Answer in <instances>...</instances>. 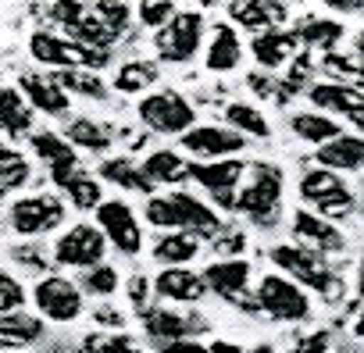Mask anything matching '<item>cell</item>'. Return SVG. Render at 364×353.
Here are the masks:
<instances>
[{
	"instance_id": "obj_28",
	"label": "cell",
	"mask_w": 364,
	"mask_h": 353,
	"mask_svg": "<svg viewBox=\"0 0 364 353\" xmlns=\"http://www.w3.org/2000/svg\"><path fill=\"white\" fill-rule=\"evenodd\" d=\"M275 11H279V8L272 4V0H236V4L229 8L232 22L243 26L247 33H264V29H272Z\"/></svg>"
},
{
	"instance_id": "obj_30",
	"label": "cell",
	"mask_w": 364,
	"mask_h": 353,
	"mask_svg": "<svg viewBox=\"0 0 364 353\" xmlns=\"http://www.w3.org/2000/svg\"><path fill=\"white\" fill-rule=\"evenodd\" d=\"M190 168L193 164H186L178 153H171V150H157V153H150L146 157V164H143V171L154 179V186L157 183H182V179H190Z\"/></svg>"
},
{
	"instance_id": "obj_50",
	"label": "cell",
	"mask_w": 364,
	"mask_h": 353,
	"mask_svg": "<svg viewBox=\"0 0 364 353\" xmlns=\"http://www.w3.org/2000/svg\"><path fill=\"white\" fill-rule=\"evenodd\" d=\"M211 349H215V353H236V346H232V342H215Z\"/></svg>"
},
{
	"instance_id": "obj_41",
	"label": "cell",
	"mask_w": 364,
	"mask_h": 353,
	"mask_svg": "<svg viewBox=\"0 0 364 353\" xmlns=\"http://www.w3.org/2000/svg\"><path fill=\"white\" fill-rule=\"evenodd\" d=\"M171 15H175L171 0H139V22L150 29H161L164 22H171Z\"/></svg>"
},
{
	"instance_id": "obj_7",
	"label": "cell",
	"mask_w": 364,
	"mask_h": 353,
	"mask_svg": "<svg viewBox=\"0 0 364 353\" xmlns=\"http://www.w3.org/2000/svg\"><path fill=\"white\" fill-rule=\"evenodd\" d=\"M200 40H204V18L197 11L171 15V22H164L157 29V50H161L164 61H175V65L190 61L197 54Z\"/></svg>"
},
{
	"instance_id": "obj_8",
	"label": "cell",
	"mask_w": 364,
	"mask_h": 353,
	"mask_svg": "<svg viewBox=\"0 0 364 353\" xmlns=\"http://www.w3.org/2000/svg\"><path fill=\"white\" fill-rule=\"evenodd\" d=\"M139 118H143L154 132L175 136V132H186V129L197 121V111L182 100L178 93L164 89V93H150V97L139 104Z\"/></svg>"
},
{
	"instance_id": "obj_13",
	"label": "cell",
	"mask_w": 364,
	"mask_h": 353,
	"mask_svg": "<svg viewBox=\"0 0 364 353\" xmlns=\"http://www.w3.org/2000/svg\"><path fill=\"white\" fill-rule=\"evenodd\" d=\"M97 225L104 229V236L111 239V246H118L122 254H139L143 246V229L136 222V214L122 204V200H111V204H100L97 207Z\"/></svg>"
},
{
	"instance_id": "obj_38",
	"label": "cell",
	"mask_w": 364,
	"mask_h": 353,
	"mask_svg": "<svg viewBox=\"0 0 364 353\" xmlns=\"http://www.w3.org/2000/svg\"><path fill=\"white\" fill-rule=\"evenodd\" d=\"M65 136H68L75 146H82V150H104V146L111 143V136H107L100 125H93L90 118H75Z\"/></svg>"
},
{
	"instance_id": "obj_32",
	"label": "cell",
	"mask_w": 364,
	"mask_h": 353,
	"mask_svg": "<svg viewBox=\"0 0 364 353\" xmlns=\"http://www.w3.org/2000/svg\"><path fill=\"white\" fill-rule=\"evenodd\" d=\"M296 36H300V43H307V47L332 50V47L343 40V26H339V22H328V18H307V22L296 26Z\"/></svg>"
},
{
	"instance_id": "obj_34",
	"label": "cell",
	"mask_w": 364,
	"mask_h": 353,
	"mask_svg": "<svg viewBox=\"0 0 364 353\" xmlns=\"http://www.w3.org/2000/svg\"><path fill=\"white\" fill-rule=\"evenodd\" d=\"M150 82H157V68H154L150 61H129V65H122L118 75H114V89H118V93H139V89H146Z\"/></svg>"
},
{
	"instance_id": "obj_48",
	"label": "cell",
	"mask_w": 364,
	"mask_h": 353,
	"mask_svg": "<svg viewBox=\"0 0 364 353\" xmlns=\"http://www.w3.org/2000/svg\"><path fill=\"white\" fill-rule=\"evenodd\" d=\"M353 335H357V339H364V310H360V314H357V321H353Z\"/></svg>"
},
{
	"instance_id": "obj_44",
	"label": "cell",
	"mask_w": 364,
	"mask_h": 353,
	"mask_svg": "<svg viewBox=\"0 0 364 353\" xmlns=\"http://www.w3.org/2000/svg\"><path fill=\"white\" fill-rule=\"evenodd\" d=\"M86 349H136L132 342H129V335H90L86 339Z\"/></svg>"
},
{
	"instance_id": "obj_52",
	"label": "cell",
	"mask_w": 364,
	"mask_h": 353,
	"mask_svg": "<svg viewBox=\"0 0 364 353\" xmlns=\"http://www.w3.org/2000/svg\"><path fill=\"white\" fill-rule=\"evenodd\" d=\"M4 190H8V186H4V183H0V197H4Z\"/></svg>"
},
{
	"instance_id": "obj_18",
	"label": "cell",
	"mask_w": 364,
	"mask_h": 353,
	"mask_svg": "<svg viewBox=\"0 0 364 353\" xmlns=\"http://www.w3.org/2000/svg\"><path fill=\"white\" fill-rule=\"evenodd\" d=\"M204 278H208V286H211L218 296H225V300H232V303H243L247 310L257 307V303H247V300H243V293H247V286H250V261H218V264H211V268L204 271Z\"/></svg>"
},
{
	"instance_id": "obj_10",
	"label": "cell",
	"mask_w": 364,
	"mask_h": 353,
	"mask_svg": "<svg viewBox=\"0 0 364 353\" xmlns=\"http://www.w3.org/2000/svg\"><path fill=\"white\" fill-rule=\"evenodd\" d=\"M54 261L68 268H93L104 261V229L97 225H75L54 243Z\"/></svg>"
},
{
	"instance_id": "obj_11",
	"label": "cell",
	"mask_w": 364,
	"mask_h": 353,
	"mask_svg": "<svg viewBox=\"0 0 364 353\" xmlns=\"http://www.w3.org/2000/svg\"><path fill=\"white\" fill-rule=\"evenodd\" d=\"M311 104L364 129V89H357L353 82H343V79L318 82V86H311Z\"/></svg>"
},
{
	"instance_id": "obj_27",
	"label": "cell",
	"mask_w": 364,
	"mask_h": 353,
	"mask_svg": "<svg viewBox=\"0 0 364 353\" xmlns=\"http://www.w3.org/2000/svg\"><path fill=\"white\" fill-rule=\"evenodd\" d=\"M243 58V47H240V36L232 26H218L215 40H211V50H208V68L211 72H232Z\"/></svg>"
},
{
	"instance_id": "obj_20",
	"label": "cell",
	"mask_w": 364,
	"mask_h": 353,
	"mask_svg": "<svg viewBox=\"0 0 364 353\" xmlns=\"http://www.w3.org/2000/svg\"><path fill=\"white\" fill-rule=\"evenodd\" d=\"M314 157H318V164L336 168V171H364V139L339 132V136L325 139Z\"/></svg>"
},
{
	"instance_id": "obj_21",
	"label": "cell",
	"mask_w": 364,
	"mask_h": 353,
	"mask_svg": "<svg viewBox=\"0 0 364 353\" xmlns=\"http://www.w3.org/2000/svg\"><path fill=\"white\" fill-rule=\"evenodd\" d=\"M22 93L29 97V104L43 114H65L68 111V89L58 82V75H22Z\"/></svg>"
},
{
	"instance_id": "obj_14",
	"label": "cell",
	"mask_w": 364,
	"mask_h": 353,
	"mask_svg": "<svg viewBox=\"0 0 364 353\" xmlns=\"http://www.w3.org/2000/svg\"><path fill=\"white\" fill-rule=\"evenodd\" d=\"M33 296H36V307H40L50 321H72V317H79V310H82V293H79L68 278H61V275L43 278Z\"/></svg>"
},
{
	"instance_id": "obj_24",
	"label": "cell",
	"mask_w": 364,
	"mask_h": 353,
	"mask_svg": "<svg viewBox=\"0 0 364 353\" xmlns=\"http://www.w3.org/2000/svg\"><path fill=\"white\" fill-rule=\"evenodd\" d=\"M289 129H293L296 139H304V143H311V146H321L325 139L339 136V121H336L332 114H321V107H318V111H300V114H293V118H289Z\"/></svg>"
},
{
	"instance_id": "obj_22",
	"label": "cell",
	"mask_w": 364,
	"mask_h": 353,
	"mask_svg": "<svg viewBox=\"0 0 364 353\" xmlns=\"http://www.w3.org/2000/svg\"><path fill=\"white\" fill-rule=\"evenodd\" d=\"M43 339V321L33 314H15V310H0V349H22Z\"/></svg>"
},
{
	"instance_id": "obj_51",
	"label": "cell",
	"mask_w": 364,
	"mask_h": 353,
	"mask_svg": "<svg viewBox=\"0 0 364 353\" xmlns=\"http://www.w3.org/2000/svg\"><path fill=\"white\" fill-rule=\"evenodd\" d=\"M357 54H360V58H364V33H360V36H357Z\"/></svg>"
},
{
	"instance_id": "obj_17",
	"label": "cell",
	"mask_w": 364,
	"mask_h": 353,
	"mask_svg": "<svg viewBox=\"0 0 364 353\" xmlns=\"http://www.w3.org/2000/svg\"><path fill=\"white\" fill-rule=\"evenodd\" d=\"M75 143L72 139H61L54 132H36L33 136V150L50 164V179L65 190V183L72 179V175H79V161H75Z\"/></svg>"
},
{
	"instance_id": "obj_19",
	"label": "cell",
	"mask_w": 364,
	"mask_h": 353,
	"mask_svg": "<svg viewBox=\"0 0 364 353\" xmlns=\"http://www.w3.org/2000/svg\"><path fill=\"white\" fill-rule=\"evenodd\" d=\"M154 289H157L161 296H168V300H178V303H197L211 286H208L204 275H193V271H186L182 264H168V268L157 275Z\"/></svg>"
},
{
	"instance_id": "obj_31",
	"label": "cell",
	"mask_w": 364,
	"mask_h": 353,
	"mask_svg": "<svg viewBox=\"0 0 364 353\" xmlns=\"http://www.w3.org/2000/svg\"><path fill=\"white\" fill-rule=\"evenodd\" d=\"M0 125H4L11 136L29 132V125H33V111L26 107L22 93H15V89H0Z\"/></svg>"
},
{
	"instance_id": "obj_16",
	"label": "cell",
	"mask_w": 364,
	"mask_h": 353,
	"mask_svg": "<svg viewBox=\"0 0 364 353\" xmlns=\"http://www.w3.org/2000/svg\"><path fill=\"white\" fill-rule=\"evenodd\" d=\"M293 236H296V243H304V246H311L325 257L343 250V232L332 225V218H325L318 211H307V207H300L293 214Z\"/></svg>"
},
{
	"instance_id": "obj_29",
	"label": "cell",
	"mask_w": 364,
	"mask_h": 353,
	"mask_svg": "<svg viewBox=\"0 0 364 353\" xmlns=\"http://www.w3.org/2000/svg\"><path fill=\"white\" fill-rule=\"evenodd\" d=\"M154 257H157L161 264H186V261H193V257H197V239H193V232L175 229V232L161 236L157 246H154Z\"/></svg>"
},
{
	"instance_id": "obj_23",
	"label": "cell",
	"mask_w": 364,
	"mask_h": 353,
	"mask_svg": "<svg viewBox=\"0 0 364 353\" xmlns=\"http://www.w3.org/2000/svg\"><path fill=\"white\" fill-rule=\"evenodd\" d=\"M296 43H300V36H296V33L264 29V33H257V36H254V58H257V65H261V68H282V65L293 58Z\"/></svg>"
},
{
	"instance_id": "obj_45",
	"label": "cell",
	"mask_w": 364,
	"mask_h": 353,
	"mask_svg": "<svg viewBox=\"0 0 364 353\" xmlns=\"http://www.w3.org/2000/svg\"><path fill=\"white\" fill-rule=\"evenodd\" d=\"M321 4L336 15H360L364 11V0H321Z\"/></svg>"
},
{
	"instance_id": "obj_15",
	"label": "cell",
	"mask_w": 364,
	"mask_h": 353,
	"mask_svg": "<svg viewBox=\"0 0 364 353\" xmlns=\"http://www.w3.org/2000/svg\"><path fill=\"white\" fill-rule=\"evenodd\" d=\"M243 132L240 129H215V125H190L182 132V146L197 157H232L243 150Z\"/></svg>"
},
{
	"instance_id": "obj_37",
	"label": "cell",
	"mask_w": 364,
	"mask_h": 353,
	"mask_svg": "<svg viewBox=\"0 0 364 353\" xmlns=\"http://www.w3.org/2000/svg\"><path fill=\"white\" fill-rule=\"evenodd\" d=\"M65 193L72 197V204L79 207V211H97L104 200H100V186L90 179V175H72V179L65 183Z\"/></svg>"
},
{
	"instance_id": "obj_46",
	"label": "cell",
	"mask_w": 364,
	"mask_h": 353,
	"mask_svg": "<svg viewBox=\"0 0 364 353\" xmlns=\"http://www.w3.org/2000/svg\"><path fill=\"white\" fill-rule=\"evenodd\" d=\"M168 353H204V346L200 342H193V339H186V335H182V339H168V342H161Z\"/></svg>"
},
{
	"instance_id": "obj_9",
	"label": "cell",
	"mask_w": 364,
	"mask_h": 353,
	"mask_svg": "<svg viewBox=\"0 0 364 353\" xmlns=\"http://www.w3.org/2000/svg\"><path fill=\"white\" fill-rule=\"evenodd\" d=\"M243 168H247V164H240V161H232V157H218L215 164H193V168H190V179H197V183L211 193V200H215L218 207L232 211L236 200H240Z\"/></svg>"
},
{
	"instance_id": "obj_40",
	"label": "cell",
	"mask_w": 364,
	"mask_h": 353,
	"mask_svg": "<svg viewBox=\"0 0 364 353\" xmlns=\"http://www.w3.org/2000/svg\"><path fill=\"white\" fill-rule=\"evenodd\" d=\"M325 72L328 75H339L343 82H357L364 75V58L360 54H353V58L350 54H343V58L339 54H325Z\"/></svg>"
},
{
	"instance_id": "obj_3",
	"label": "cell",
	"mask_w": 364,
	"mask_h": 353,
	"mask_svg": "<svg viewBox=\"0 0 364 353\" xmlns=\"http://www.w3.org/2000/svg\"><path fill=\"white\" fill-rule=\"evenodd\" d=\"M300 200L311 207V211H318V214H325V218H332V222H339V218H346L350 211H353V193H350V186L339 179V171L336 168H307L304 175H300Z\"/></svg>"
},
{
	"instance_id": "obj_36",
	"label": "cell",
	"mask_w": 364,
	"mask_h": 353,
	"mask_svg": "<svg viewBox=\"0 0 364 353\" xmlns=\"http://www.w3.org/2000/svg\"><path fill=\"white\" fill-rule=\"evenodd\" d=\"M0 183L8 190H18L29 183V161L11 146H0Z\"/></svg>"
},
{
	"instance_id": "obj_25",
	"label": "cell",
	"mask_w": 364,
	"mask_h": 353,
	"mask_svg": "<svg viewBox=\"0 0 364 353\" xmlns=\"http://www.w3.org/2000/svg\"><path fill=\"white\" fill-rule=\"evenodd\" d=\"M143 328H146L150 339L168 342V339H182V335L197 332L200 321H197V317H178L175 310H146V314H143Z\"/></svg>"
},
{
	"instance_id": "obj_26",
	"label": "cell",
	"mask_w": 364,
	"mask_h": 353,
	"mask_svg": "<svg viewBox=\"0 0 364 353\" xmlns=\"http://www.w3.org/2000/svg\"><path fill=\"white\" fill-rule=\"evenodd\" d=\"M100 179H107V183H114V186H122V190L146 193V197H150V190H154V179H150V175H146L143 168H136L132 161H125V157L104 161V164H100Z\"/></svg>"
},
{
	"instance_id": "obj_43",
	"label": "cell",
	"mask_w": 364,
	"mask_h": 353,
	"mask_svg": "<svg viewBox=\"0 0 364 353\" xmlns=\"http://www.w3.org/2000/svg\"><path fill=\"white\" fill-rule=\"evenodd\" d=\"M22 300H26V289L11 275L0 271V310H15V307H22Z\"/></svg>"
},
{
	"instance_id": "obj_5",
	"label": "cell",
	"mask_w": 364,
	"mask_h": 353,
	"mask_svg": "<svg viewBox=\"0 0 364 353\" xmlns=\"http://www.w3.org/2000/svg\"><path fill=\"white\" fill-rule=\"evenodd\" d=\"M272 261H275L286 275H293L296 282H304L307 289L325 293V296L336 293V275H332V268L325 264V254H318V250L296 243V246H275V250H272Z\"/></svg>"
},
{
	"instance_id": "obj_12",
	"label": "cell",
	"mask_w": 364,
	"mask_h": 353,
	"mask_svg": "<svg viewBox=\"0 0 364 353\" xmlns=\"http://www.w3.org/2000/svg\"><path fill=\"white\" fill-rule=\"evenodd\" d=\"M61 218H65V204L58 197H22L11 207V225L22 236L50 232L54 225H61Z\"/></svg>"
},
{
	"instance_id": "obj_1",
	"label": "cell",
	"mask_w": 364,
	"mask_h": 353,
	"mask_svg": "<svg viewBox=\"0 0 364 353\" xmlns=\"http://www.w3.org/2000/svg\"><path fill=\"white\" fill-rule=\"evenodd\" d=\"M146 222L161 229H186L193 236H218L222 222L218 214L200 204L190 193H171V197H150L146 200Z\"/></svg>"
},
{
	"instance_id": "obj_49",
	"label": "cell",
	"mask_w": 364,
	"mask_h": 353,
	"mask_svg": "<svg viewBox=\"0 0 364 353\" xmlns=\"http://www.w3.org/2000/svg\"><path fill=\"white\" fill-rule=\"evenodd\" d=\"M97 317H100V321H107V325H118V321H122V317H118V314H111V310H100Z\"/></svg>"
},
{
	"instance_id": "obj_33",
	"label": "cell",
	"mask_w": 364,
	"mask_h": 353,
	"mask_svg": "<svg viewBox=\"0 0 364 353\" xmlns=\"http://www.w3.org/2000/svg\"><path fill=\"white\" fill-rule=\"evenodd\" d=\"M225 118H229V125L240 129L243 136H254V139H268V136H272L264 114H261L257 107H250V104H229V107H225Z\"/></svg>"
},
{
	"instance_id": "obj_2",
	"label": "cell",
	"mask_w": 364,
	"mask_h": 353,
	"mask_svg": "<svg viewBox=\"0 0 364 353\" xmlns=\"http://www.w3.org/2000/svg\"><path fill=\"white\" fill-rule=\"evenodd\" d=\"M250 183L240 190L236 207L257 225V229H272L282 214V190H286V175L275 164H250Z\"/></svg>"
},
{
	"instance_id": "obj_35",
	"label": "cell",
	"mask_w": 364,
	"mask_h": 353,
	"mask_svg": "<svg viewBox=\"0 0 364 353\" xmlns=\"http://www.w3.org/2000/svg\"><path fill=\"white\" fill-rule=\"evenodd\" d=\"M54 75H58V82L68 89V93H82V97H93V100H100L107 89H104V82L93 75V72H82V65L79 68H54Z\"/></svg>"
},
{
	"instance_id": "obj_47",
	"label": "cell",
	"mask_w": 364,
	"mask_h": 353,
	"mask_svg": "<svg viewBox=\"0 0 364 353\" xmlns=\"http://www.w3.org/2000/svg\"><path fill=\"white\" fill-rule=\"evenodd\" d=\"M132 300H136V303L143 300V278H139V275L132 278Z\"/></svg>"
},
{
	"instance_id": "obj_4",
	"label": "cell",
	"mask_w": 364,
	"mask_h": 353,
	"mask_svg": "<svg viewBox=\"0 0 364 353\" xmlns=\"http://www.w3.org/2000/svg\"><path fill=\"white\" fill-rule=\"evenodd\" d=\"M257 310H264L275 321H307L311 317V296L304 293V282H296L293 275H264L257 282Z\"/></svg>"
},
{
	"instance_id": "obj_42",
	"label": "cell",
	"mask_w": 364,
	"mask_h": 353,
	"mask_svg": "<svg viewBox=\"0 0 364 353\" xmlns=\"http://www.w3.org/2000/svg\"><path fill=\"white\" fill-rule=\"evenodd\" d=\"M97 15H100L114 33H122V29L129 26V8L122 4V0H100V4H97Z\"/></svg>"
},
{
	"instance_id": "obj_6",
	"label": "cell",
	"mask_w": 364,
	"mask_h": 353,
	"mask_svg": "<svg viewBox=\"0 0 364 353\" xmlns=\"http://www.w3.org/2000/svg\"><path fill=\"white\" fill-rule=\"evenodd\" d=\"M29 50L40 65H50V68H100L107 65V54L104 47H90V43H72V40H61V36H50V33H36L29 40Z\"/></svg>"
},
{
	"instance_id": "obj_39",
	"label": "cell",
	"mask_w": 364,
	"mask_h": 353,
	"mask_svg": "<svg viewBox=\"0 0 364 353\" xmlns=\"http://www.w3.org/2000/svg\"><path fill=\"white\" fill-rule=\"evenodd\" d=\"M82 289L93 293V296H111V293L118 289V271L107 268V264H93V268H86Z\"/></svg>"
}]
</instances>
